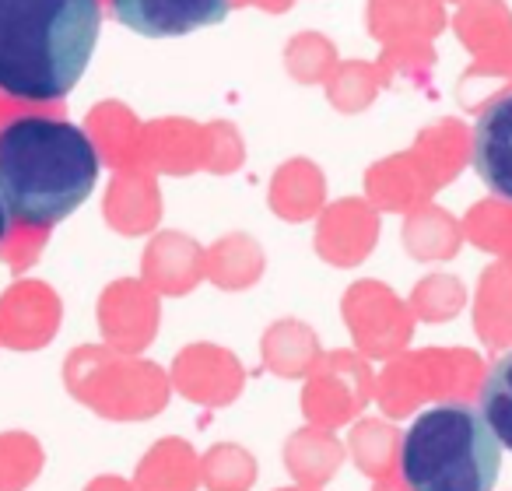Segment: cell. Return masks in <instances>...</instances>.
<instances>
[{"label":"cell","mask_w":512,"mask_h":491,"mask_svg":"<svg viewBox=\"0 0 512 491\" xmlns=\"http://www.w3.org/2000/svg\"><path fill=\"white\" fill-rule=\"evenodd\" d=\"M502 442L484 414L446 400L411 421L400 442V477L407 491H495Z\"/></svg>","instance_id":"3"},{"label":"cell","mask_w":512,"mask_h":491,"mask_svg":"<svg viewBox=\"0 0 512 491\" xmlns=\"http://www.w3.org/2000/svg\"><path fill=\"white\" fill-rule=\"evenodd\" d=\"M232 0H113V18L137 36L165 39L221 25Z\"/></svg>","instance_id":"4"},{"label":"cell","mask_w":512,"mask_h":491,"mask_svg":"<svg viewBox=\"0 0 512 491\" xmlns=\"http://www.w3.org/2000/svg\"><path fill=\"white\" fill-rule=\"evenodd\" d=\"M99 29V0H0V92L18 102L64 99Z\"/></svg>","instance_id":"1"},{"label":"cell","mask_w":512,"mask_h":491,"mask_svg":"<svg viewBox=\"0 0 512 491\" xmlns=\"http://www.w3.org/2000/svg\"><path fill=\"white\" fill-rule=\"evenodd\" d=\"M481 414L491 425L495 439L505 449H512V351H505L491 365L488 379L481 386Z\"/></svg>","instance_id":"6"},{"label":"cell","mask_w":512,"mask_h":491,"mask_svg":"<svg viewBox=\"0 0 512 491\" xmlns=\"http://www.w3.org/2000/svg\"><path fill=\"white\" fill-rule=\"evenodd\" d=\"M99 183V151L81 127L18 116L0 127V193L15 221L50 228L74 214Z\"/></svg>","instance_id":"2"},{"label":"cell","mask_w":512,"mask_h":491,"mask_svg":"<svg viewBox=\"0 0 512 491\" xmlns=\"http://www.w3.org/2000/svg\"><path fill=\"white\" fill-rule=\"evenodd\" d=\"M470 162L495 197L512 200V92H502L481 109L470 141Z\"/></svg>","instance_id":"5"},{"label":"cell","mask_w":512,"mask_h":491,"mask_svg":"<svg viewBox=\"0 0 512 491\" xmlns=\"http://www.w3.org/2000/svg\"><path fill=\"white\" fill-rule=\"evenodd\" d=\"M11 228V211H8V200H4V193H0V239L8 235Z\"/></svg>","instance_id":"7"}]
</instances>
